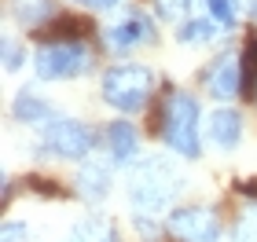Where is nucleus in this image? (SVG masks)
<instances>
[{
    "mask_svg": "<svg viewBox=\"0 0 257 242\" xmlns=\"http://www.w3.org/2000/svg\"><path fill=\"white\" fill-rule=\"evenodd\" d=\"M202 85L213 99L220 103H231L242 92V85H246V66H242V55L239 52H220L213 63L206 66L202 74Z\"/></svg>",
    "mask_w": 257,
    "mask_h": 242,
    "instance_id": "6e6552de",
    "label": "nucleus"
},
{
    "mask_svg": "<svg viewBox=\"0 0 257 242\" xmlns=\"http://www.w3.org/2000/svg\"><path fill=\"white\" fill-rule=\"evenodd\" d=\"M74 4L88 8V11H110V8H118L121 0H74Z\"/></svg>",
    "mask_w": 257,
    "mask_h": 242,
    "instance_id": "412c9836",
    "label": "nucleus"
},
{
    "mask_svg": "<svg viewBox=\"0 0 257 242\" xmlns=\"http://www.w3.org/2000/svg\"><path fill=\"white\" fill-rule=\"evenodd\" d=\"M184 191V172L166 158H144L128 172V202L136 216H151L169 209V202Z\"/></svg>",
    "mask_w": 257,
    "mask_h": 242,
    "instance_id": "f257e3e1",
    "label": "nucleus"
},
{
    "mask_svg": "<svg viewBox=\"0 0 257 242\" xmlns=\"http://www.w3.org/2000/svg\"><path fill=\"white\" fill-rule=\"evenodd\" d=\"M66 242H118V231H114V224L103 220V216H85V220H77L70 227Z\"/></svg>",
    "mask_w": 257,
    "mask_h": 242,
    "instance_id": "ddd939ff",
    "label": "nucleus"
},
{
    "mask_svg": "<svg viewBox=\"0 0 257 242\" xmlns=\"http://www.w3.org/2000/svg\"><path fill=\"white\" fill-rule=\"evenodd\" d=\"M110 191V165L103 161H81L77 172V194L85 202H103V194Z\"/></svg>",
    "mask_w": 257,
    "mask_h": 242,
    "instance_id": "9b49d317",
    "label": "nucleus"
},
{
    "mask_svg": "<svg viewBox=\"0 0 257 242\" xmlns=\"http://www.w3.org/2000/svg\"><path fill=\"white\" fill-rule=\"evenodd\" d=\"M155 41H158V30H155V22H151V15L140 11V8L121 11V15L103 30V48L110 55H128V52L147 48V44H155Z\"/></svg>",
    "mask_w": 257,
    "mask_h": 242,
    "instance_id": "423d86ee",
    "label": "nucleus"
},
{
    "mask_svg": "<svg viewBox=\"0 0 257 242\" xmlns=\"http://www.w3.org/2000/svg\"><path fill=\"white\" fill-rule=\"evenodd\" d=\"M103 143H107L110 165H128V161H136V154H140V132L128 121H110L107 129H103Z\"/></svg>",
    "mask_w": 257,
    "mask_h": 242,
    "instance_id": "9d476101",
    "label": "nucleus"
},
{
    "mask_svg": "<svg viewBox=\"0 0 257 242\" xmlns=\"http://www.w3.org/2000/svg\"><path fill=\"white\" fill-rule=\"evenodd\" d=\"M155 11L166 22H188L184 15L191 11V0H155Z\"/></svg>",
    "mask_w": 257,
    "mask_h": 242,
    "instance_id": "a211bd4d",
    "label": "nucleus"
},
{
    "mask_svg": "<svg viewBox=\"0 0 257 242\" xmlns=\"http://www.w3.org/2000/svg\"><path fill=\"white\" fill-rule=\"evenodd\" d=\"M206 132H209V143H217L220 151H235L242 143V114L235 107L213 110L209 121H206Z\"/></svg>",
    "mask_w": 257,
    "mask_h": 242,
    "instance_id": "1a4fd4ad",
    "label": "nucleus"
},
{
    "mask_svg": "<svg viewBox=\"0 0 257 242\" xmlns=\"http://www.w3.org/2000/svg\"><path fill=\"white\" fill-rule=\"evenodd\" d=\"M155 92V70L140 63H118L103 74V99L121 114H136L147 107Z\"/></svg>",
    "mask_w": 257,
    "mask_h": 242,
    "instance_id": "7ed1b4c3",
    "label": "nucleus"
},
{
    "mask_svg": "<svg viewBox=\"0 0 257 242\" xmlns=\"http://www.w3.org/2000/svg\"><path fill=\"white\" fill-rule=\"evenodd\" d=\"M4 242H30V231L19 220H8L4 224Z\"/></svg>",
    "mask_w": 257,
    "mask_h": 242,
    "instance_id": "aec40b11",
    "label": "nucleus"
},
{
    "mask_svg": "<svg viewBox=\"0 0 257 242\" xmlns=\"http://www.w3.org/2000/svg\"><path fill=\"white\" fill-rule=\"evenodd\" d=\"M198 99L184 88H169L166 99H162V114H158V132L162 143L169 147L173 154L180 158H198L202 151V140H198Z\"/></svg>",
    "mask_w": 257,
    "mask_h": 242,
    "instance_id": "f03ea898",
    "label": "nucleus"
},
{
    "mask_svg": "<svg viewBox=\"0 0 257 242\" xmlns=\"http://www.w3.org/2000/svg\"><path fill=\"white\" fill-rule=\"evenodd\" d=\"M224 224L213 205H180L166 216V235L173 242H217Z\"/></svg>",
    "mask_w": 257,
    "mask_h": 242,
    "instance_id": "0eeeda50",
    "label": "nucleus"
},
{
    "mask_svg": "<svg viewBox=\"0 0 257 242\" xmlns=\"http://www.w3.org/2000/svg\"><path fill=\"white\" fill-rule=\"evenodd\" d=\"M15 19L26 22V26H41V22H55L52 0H15Z\"/></svg>",
    "mask_w": 257,
    "mask_h": 242,
    "instance_id": "2eb2a0df",
    "label": "nucleus"
},
{
    "mask_svg": "<svg viewBox=\"0 0 257 242\" xmlns=\"http://www.w3.org/2000/svg\"><path fill=\"white\" fill-rule=\"evenodd\" d=\"M11 110H15V118L26 121V125H48V121L55 118V114H52V103L41 99V96H33V92H22Z\"/></svg>",
    "mask_w": 257,
    "mask_h": 242,
    "instance_id": "4468645a",
    "label": "nucleus"
},
{
    "mask_svg": "<svg viewBox=\"0 0 257 242\" xmlns=\"http://www.w3.org/2000/svg\"><path fill=\"white\" fill-rule=\"evenodd\" d=\"M92 63L85 37H48L33 55V70L41 81H70L81 77Z\"/></svg>",
    "mask_w": 257,
    "mask_h": 242,
    "instance_id": "20e7f679",
    "label": "nucleus"
},
{
    "mask_svg": "<svg viewBox=\"0 0 257 242\" xmlns=\"http://www.w3.org/2000/svg\"><path fill=\"white\" fill-rule=\"evenodd\" d=\"M202 15H209L220 30H235V22H239V0H202Z\"/></svg>",
    "mask_w": 257,
    "mask_h": 242,
    "instance_id": "dca6fc26",
    "label": "nucleus"
},
{
    "mask_svg": "<svg viewBox=\"0 0 257 242\" xmlns=\"http://www.w3.org/2000/svg\"><path fill=\"white\" fill-rule=\"evenodd\" d=\"M220 33H224V30H220L209 15H191L188 22H180L177 37H180L184 48H206V44H213Z\"/></svg>",
    "mask_w": 257,
    "mask_h": 242,
    "instance_id": "f8f14e48",
    "label": "nucleus"
},
{
    "mask_svg": "<svg viewBox=\"0 0 257 242\" xmlns=\"http://www.w3.org/2000/svg\"><path fill=\"white\" fill-rule=\"evenodd\" d=\"M41 147L63 161H88L96 132L77 118H52L48 125H41Z\"/></svg>",
    "mask_w": 257,
    "mask_h": 242,
    "instance_id": "39448f33",
    "label": "nucleus"
},
{
    "mask_svg": "<svg viewBox=\"0 0 257 242\" xmlns=\"http://www.w3.org/2000/svg\"><path fill=\"white\" fill-rule=\"evenodd\" d=\"M235 238L239 242H257V202H246L235 216Z\"/></svg>",
    "mask_w": 257,
    "mask_h": 242,
    "instance_id": "f3484780",
    "label": "nucleus"
},
{
    "mask_svg": "<svg viewBox=\"0 0 257 242\" xmlns=\"http://www.w3.org/2000/svg\"><path fill=\"white\" fill-rule=\"evenodd\" d=\"M22 63H26V52H22L11 37H4V70L15 74V70H22Z\"/></svg>",
    "mask_w": 257,
    "mask_h": 242,
    "instance_id": "6ab92c4d",
    "label": "nucleus"
}]
</instances>
